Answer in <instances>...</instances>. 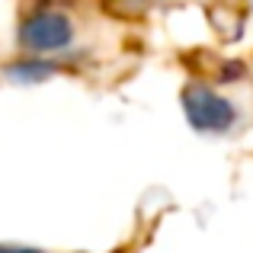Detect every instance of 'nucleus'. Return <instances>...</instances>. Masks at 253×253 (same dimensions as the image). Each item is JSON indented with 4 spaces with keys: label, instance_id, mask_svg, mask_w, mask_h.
Returning <instances> with one entry per match:
<instances>
[{
    "label": "nucleus",
    "instance_id": "obj_3",
    "mask_svg": "<svg viewBox=\"0 0 253 253\" xmlns=\"http://www.w3.org/2000/svg\"><path fill=\"white\" fill-rule=\"evenodd\" d=\"M157 3H161V0H106V6H109L112 13H119V16H125V19L144 16V13H151Z\"/></svg>",
    "mask_w": 253,
    "mask_h": 253
},
{
    "label": "nucleus",
    "instance_id": "obj_4",
    "mask_svg": "<svg viewBox=\"0 0 253 253\" xmlns=\"http://www.w3.org/2000/svg\"><path fill=\"white\" fill-rule=\"evenodd\" d=\"M0 253H45L39 247H23V244H0Z\"/></svg>",
    "mask_w": 253,
    "mask_h": 253
},
{
    "label": "nucleus",
    "instance_id": "obj_2",
    "mask_svg": "<svg viewBox=\"0 0 253 253\" xmlns=\"http://www.w3.org/2000/svg\"><path fill=\"white\" fill-rule=\"evenodd\" d=\"M183 109L186 119L199 131H209V135H224L237 125V106L224 99L218 90H211L209 84H186Z\"/></svg>",
    "mask_w": 253,
    "mask_h": 253
},
{
    "label": "nucleus",
    "instance_id": "obj_1",
    "mask_svg": "<svg viewBox=\"0 0 253 253\" xmlns=\"http://www.w3.org/2000/svg\"><path fill=\"white\" fill-rule=\"evenodd\" d=\"M81 39V19L64 0H29L16 19V48L26 58L68 61Z\"/></svg>",
    "mask_w": 253,
    "mask_h": 253
}]
</instances>
